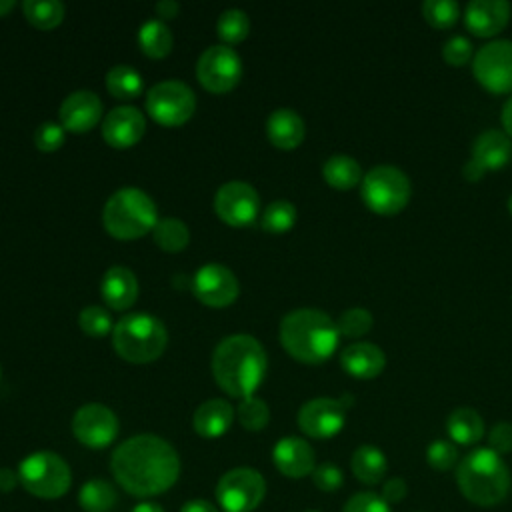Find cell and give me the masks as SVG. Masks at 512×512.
I'll return each mask as SVG.
<instances>
[{
  "label": "cell",
  "mask_w": 512,
  "mask_h": 512,
  "mask_svg": "<svg viewBox=\"0 0 512 512\" xmlns=\"http://www.w3.org/2000/svg\"><path fill=\"white\" fill-rule=\"evenodd\" d=\"M116 482L132 496L148 498L170 490L180 476V458L170 442L154 434L124 440L110 458Z\"/></svg>",
  "instance_id": "obj_1"
},
{
  "label": "cell",
  "mask_w": 512,
  "mask_h": 512,
  "mask_svg": "<svg viewBox=\"0 0 512 512\" xmlns=\"http://www.w3.org/2000/svg\"><path fill=\"white\" fill-rule=\"evenodd\" d=\"M266 352L248 334H232L218 342L212 354V374L216 384L234 398L252 396L266 374Z\"/></svg>",
  "instance_id": "obj_2"
},
{
  "label": "cell",
  "mask_w": 512,
  "mask_h": 512,
  "mask_svg": "<svg viewBox=\"0 0 512 512\" xmlns=\"http://www.w3.org/2000/svg\"><path fill=\"white\" fill-rule=\"evenodd\" d=\"M340 332L336 322L322 310L298 308L280 322V342L284 350L304 364H320L338 348Z\"/></svg>",
  "instance_id": "obj_3"
},
{
  "label": "cell",
  "mask_w": 512,
  "mask_h": 512,
  "mask_svg": "<svg viewBox=\"0 0 512 512\" xmlns=\"http://www.w3.org/2000/svg\"><path fill=\"white\" fill-rule=\"evenodd\" d=\"M456 484L468 502L490 508L508 496L510 470L494 450L476 448L458 462Z\"/></svg>",
  "instance_id": "obj_4"
},
{
  "label": "cell",
  "mask_w": 512,
  "mask_h": 512,
  "mask_svg": "<svg viewBox=\"0 0 512 512\" xmlns=\"http://www.w3.org/2000/svg\"><path fill=\"white\" fill-rule=\"evenodd\" d=\"M102 222L106 232L118 240L142 238L158 222L156 204L140 188H120L104 204Z\"/></svg>",
  "instance_id": "obj_5"
},
{
  "label": "cell",
  "mask_w": 512,
  "mask_h": 512,
  "mask_svg": "<svg viewBox=\"0 0 512 512\" xmlns=\"http://www.w3.org/2000/svg\"><path fill=\"white\" fill-rule=\"evenodd\" d=\"M112 344L120 358L134 364H146L164 352L168 332L156 316L136 312L118 320L112 330Z\"/></svg>",
  "instance_id": "obj_6"
},
{
  "label": "cell",
  "mask_w": 512,
  "mask_h": 512,
  "mask_svg": "<svg viewBox=\"0 0 512 512\" xmlns=\"http://www.w3.org/2000/svg\"><path fill=\"white\" fill-rule=\"evenodd\" d=\"M360 194L372 212L392 216L402 212L410 202L412 184L400 168L380 164L364 174Z\"/></svg>",
  "instance_id": "obj_7"
},
{
  "label": "cell",
  "mask_w": 512,
  "mask_h": 512,
  "mask_svg": "<svg viewBox=\"0 0 512 512\" xmlns=\"http://www.w3.org/2000/svg\"><path fill=\"white\" fill-rule=\"evenodd\" d=\"M20 484L38 498H60L72 484V472L64 458L54 452L40 450L28 454L18 466Z\"/></svg>",
  "instance_id": "obj_8"
},
{
  "label": "cell",
  "mask_w": 512,
  "mask_h": 512,
  "mask_svg": "<svg viewBox=\"0 0 512 512\" xmlns=\"http://www.w3.org/2000/svg\"><path fill=\"white\" fill-rule=\"evenodd\" d=\"M266 494V482L254 468H232L216 484V500L224 512H252Z\"/></svg>",
  "instance_id": "obj_9"
},
{
  "label": "cell",
  "mask_w": 512,
  "mask_h": 512,
  "mask_svg": "<svg viewBox=\"0 0 512 512\" xmlns=\"http://www.w3.org/2000/svg\"><path fill=\"white\" fill-rule=\"evenodd\" d=\"M146 110L162 126H180L192 118L196 96L188 84L180 80H164L150 88Z\"/></svg>",
  "instance_id": "obj_10"
},
{
  "label": "cell",
  "mask_w": 512,
  "mask_h": 512,
  "mask_svg": "<svg viewBox=\"0 0 512 512\" xmlns=\"http://www.w3.org/2000/svg\"><path fill=\"white\" fill-rule=\"evenodd\" d=\"M196 78L208 92H230L242 78V60L236 50L226 44L210 46L196 62Z\"/></svg>",
  "instance_id": "obj_11"
},
{
  "label": "cell",
  "mask_w": 512,
  "mask_h": 512,
  "mask_svg": "<svg viewBox=\"0 0 512 512\" xmlns=\"http://www.w3.org/2000/svg\"><path fill=\"white\" fill-rule=\"evenodd\" d=\"M472 72L488 92H512V40L484 44L472 60Z\"/></svg>",
  "instance_id": "obj_12"
},
{
  "label": "cell",
  "mask_w": 512,
  "mask_h": 512,
  "mask_svg": "<svg viewBox=\"0 0 512 512\" xmlns=\"http://www.w3.org/2000/svg\"><path fill=\"white\" fill-rule=\"evenodd\" d=\"M118 428L116 414L98 402L80 406L72 416V434L80 444L92 450L110 446L118 436Z\"/></svg>",
  "instance_id": "obj_13"
},
{
  "label": "cell",
  "mask_w": 512,
  "mask_h": 512,
  "mask_svg": "<svg viewBox=\"0 0 512 512\" xmlns=\"http://www.w3.org/2000/svg\"><path fill=\"white\" fill-rule=\"evenodd\" d=\"M214 210L218 218L234 228L248 226L256 220L260 210V198L254 186L248 182H226L214 196Z\"/></svg>",
  "instance_id": "obj_14"
},
{
  "label": "cell",
  "mask_w": 512,
  "mask_h": 512,
  "mask_svg": "<svg viewBox=\"0 0 512 512\" xmlns=\"http://www.w3.org/2000/svg\"><path fill=\"white\" fill-rule=\"evenodd\" d=\"M346 422V404L336 398H312L298 410V426L310 438H332Z\"/></svg>",
  "instance_id": "obj_15"
},
{
  "label": "cell",
  "mask_w": 512,
  "mask_h": 512,
  "mask_svg": "<svg viewBox=\"0 0 512 512\" xmlns=\"http://www.w3.org/2000/svg\"><path fill=\"white\" fill-rule=\"evenodd\" d=\"M192 290L202 304L210 308H226L238 298L240 286L230 268L222 264H206L196 270Z\"/></svg>",
  "instance_id": "obj_16"
},
{
  "label": "cell",
  "mask_w": 512,
  "mask_h": 512,
  "mask_svg": "<svg viewBox=\"0 0 512 512\" xmlns=\"http://www.w3.org/2000/svg\"><path fill=\"white\" fill-rule=\"evenodd\" d=\"M146 130L142 112L134 106H118L104 116L102 138L112 148H130L140 142Z\"/></svg>",
  "instance_id": "obj_17"
},
{
  "label": "cell",
  "mask_w": 512,
  "mask_h": 512,
  "mask_svg": "<svg viewBox=\"0 0 512 512\" xmlns=\"http://www.w3.org/2000/svg\"><path fill=\"white\" fill-rule=\"evenodd\" d=\"M102 118V102L90 90H78L60 104V124L64 130L82 134L92 130Z\"/></svg>",
  "instance_id": "obj_18"
},
{
  "label": "cell",
  "mask_w": 512,
  "mask_h": 512,
  "mask_svg": "<svg viewBox=\"0 0 512 512\" xmlns=\"http://www.w3.org/2000/svg\"><path fill=\"white\" fill-rule=\"evenodd\" d=\"M510 20V4L506 0H472L464 10L466 28L480 36L490 38L504 30Z\"/></svg>",
  "instance_id": "obj_19"
},
{
  "label": "cell",
  "mask_w": 512,
  "mask_h": 512,
  "mask_svg": "<svg viewBox=\"0 0 512 512\" xmlns=\"http://www.w3.org/2000/svg\"><path fill=\"white\" fill-rule=\"evenodd\" d=\"M274 466L288 478H304L316 468L312 446L298 436H286L272 450Z\"/></svg>",
  "instance_id": "obj_20"
},
{
  "label": "cell",
  "mask_w": 512,
  "mask_h": 512,
  "mask_svg": "<svg viewBox=\"0 0 512 512\" xmlns=\"http://www.w3.org/2000/svg\"><path fill=\"white\" fill-rule=\"evenodd\" d=\"M340 364L350 376L370 380L386 368V354L372 342H354L342 350Z\"/></svg>",
  "instance_id": "obj_21"
},
{
  "label": "cell",
  "mask_w": 512,
  "mask_h": 512,
  "mask_svg": "<svg viewBox=\"0 0 512 512\" xmlns=\"http://www.w3.org/2000/svg\"><path fill=\"white\" fill-rule=\"evenodd\" d=\"M100 292L112 310H126L138 298V280L130 268L112 266L102 278Z\"/></svg>",
  "instance_id": "obj_22"
},
{
  "label": "cell",
  "mask_w": 512,
  "mask_h": 512,
  "mask_svg": "<svg viewBox=\"0 0 512 512\" xmlns=\"http://www.w3.org/2000/svg\"><path fill=\"white\" fill-rule=\"evenodd\" d=\"M266 134L276 148L292 150L302 144L306 126L298 112H294L290 108H278L268 116Z\"/></svg>",
  "instance_id": "obj_23"
},
{
  "label": "cell",
  "mask_w": 512,
  "mask_h": 512,
  "mask_svg": "<svg viewBox=\"0 0 512 512\" xmlns=\"http://www.w3.org/2000/svg\"><path fill=\"white\" fill-rule=\"evenodd\" d=\"M234 408L228 400L212 398L200 404L194 412V430L204 438H218L232 426Z\"/></svg>",
  "instance_id": "obj_24"
},
{
  "label": "cell",
  "mask_w": 512,
  "mask_h": 512,
  "mask_svg": "<svg viewBox=\"0 0 512 512\" xmlns=\"http://www.w3.org/2000/svg\"><path fill=\"white\" fill-rule=\"evenodd\" d=\"M512 156V142L508 134L500 130H486L482 132L472 146V160H476L486 172L498 170L508 164Z\"/></svg>",
  "instance_id": "obj_25"
},
{
  "label": "cell",
  "mask_w": 512,
  "mask_h": 512,
  "mask_svg": "<svg viewBox=\"0 0 512 512\" xmlns=\"http://www.w3.org/2000/svg\"><path fill=\"white\" fill-rule=\"evenodd\" d=\"M446 432L454 444L472 446L484 434V420L474 408L460 406L448 414Z\"/></svg>",
  "instance_id": "obj_26"
},
{
  "label": "cell",
  "mask_w": 512,
  "mask_h": 512,
  "mask_svg": "<svg viewBox=\"0 0 512 512\" xmlns=\"http://www.w3.org/2000/svg\"><path fill=\"white\" fill-rule=\"evenodd\" d=\"M352 474L362 484H380L388 470V460L384 452L372 444H362L354 450L350 458Z\"/></svg>",
  "instance_id": "obj_27"
},
{
  "label": "cell",
  "mask_w": 512,
  "mask_h": 512,
  "mask_svg": "<svg viewBox=\"0 0 512 512\" xmlns=\"http://www.w3.org/2000/svg\"><path fill=\"white\" fill-rule=\"evenodd\" d=\"M322 176L336 190H350L364 178L360 164L346 154L330 156L322 166Z\"/></svg>",
  "instance_id": "obj_28"
},
{
  "label": "cell",
  "mask_w": 512,
  "mask_h": 512,
  "mask_svg": "<svg viewBox=\"0 0 512 512\" xmlns=\"http://www.w3.org/2000/svg\"><path fill=\"white\" fill-rule=\"evenodd\" d=\"M116 498V488L102 478L84 482L78 492V504L84 512H110L116 504Z\"/></svg>",
  "instance_id": "obj_29"
},
{
  "label": "cell",
  "mask_w": 512,
  "mask_h": 512,
  "mask_svg": "<svg viewBox=\"0 0 512 512\" xmlns=\"http://www.w3.org/2000/svg\"><path fill=\"white\" fill-rule=\"evenodd\" d=\"M140 50L150 58H164L172 50V32L162 20H148L138 32Z\"/></svg>",
  "instance_id": "obj_30"
},
{
  "label": "cell",
  "mask_w": 512,
  "mask_h": 512,
  "mask_svg": "<svg viewBox=\"0 0 512 512\" xmlns=\"http://www.w3.org/2000/svg\"><path fill=\"white\" fill-rule=\"evenodd\" d=\"M106 88L118 100H134L142 92V76L126 64H116L106 74Z\"/></svg>",
  "instance_id": "obj_31"
},
{
  "label": "cell",
  "mask_w": 512,
  "mask_h": 512,
  "mask_svg": "<svg viewBox=\"0 0 512 512\" xmlns=\"http://www.w3.org/2000/svg\"><path fill=\"white\" fill-rule=\"evenodd\" d=\"M22 12L26 16V20L40 28V30H50V28H56L62 18H64V4L58 2V0H50V2H44V0H26L22 4Z\"/></svg>",
  "instance_id": "obj_32"
},
{
  "label": "cell",
  "mask_w": 512,
  "mask_h": 512,
  "mask_svg": "<svg viewBox=\"0 0 512 512\" xmlns=\"http://www.w3.org/2000/svg\"><path fill=\"white\" fill-rule=\"evenodd\" d=\"M152 236H154V242L166 252H180L182 248L188 246V240H190L188 226L178 218L158 220L152 230Z\"/></svg>",
  "instance_id": "obj_33"
},
{
  "label": "cell",
  "mask_w": 512,
  "mask_h": 512,
  "mask_svg": "<svg viewBox=\"0 0 512 512\" xmlns=\"http://www.w3.org/2000/svg\"><path fill=\"white\" fill-rule=\"evenodd\" d=\"M216 32L228 44L242 42L248 36V32H250L248 14L244 10H238V8L224 10L220 14L218 22H216Z\"/></svg>",
  "instance_id": "obj_34"
},
{
  "label": "cell",
  "mask_w": 512,
  "mask_h": 512,
  "mask_svg": "<svg viewBox=\"0 0 512 512\" xmlns=\"http://www.w3.org/2000/svg\"><path fill=\"white\" fill-rule=\"evenodd\" d=\"M296 222V208L288 200H274L266 206L262 214V228L274 234L290 230Z\"/></svg>",
  "instance_id": "obj_35"
},
{
  "label": "cell",
  "mask_w": 512,
  "mask_h": 512,
  "mask_svg": "<svg viewBox=\"0 0 512 512\" xmlns=\"http://www.w3.org/2000/svg\"><path fill=\"white\" fill-rule=\"evenodd\" d=\"M422 14L430 26L444 30L456 24L460 16V6L454 0H426L422 4Z\"/></svg>",
  "instance_id": "obj_36"
},
{
  "label": "cell",
  "mask_w": 512,
  "mask_h": 512,
  "mask_svg": "<svg viewBox=\"0 0 512 512\" xmlns=\"http://www.w3.org/2000/svg\"><path fill=\"white\" fill-rule=\"evenodd\" d=\"M238 420L240 424L250 430V432H258L262 430L268 420H270V408L264 400L256 398V396H248V398H242L240 404H238Z\"/></svg>",
  "instance_id": "obj_37"
},
{
  "label": "cell",
  "mask_w": 512,
  "mask_h": 512,
  "mask_svg": "<svg viewBox=\"0 0 512 512\" xmlns=\"http://www.w3.org/2000/svg\"><path fill=\"white\" fill-rule=\"evenodd\" d=\"M372 324H374L372 312H368L366 308H358V306L344 310L340 314V318L336 320L340 336H346V338L364 336L366 332H370Z\"/></svg>",
  "instance_id": "obj_38"
},
{
  "label": "cell",
  "mask_w": 512,
  "mask_h": 512,
  "mask_svg": "<svg viewBox=\"0 0 512 512\" xmlns=\"http://www.w3.org/2000/svg\"><path fill=\"white\" fill-rule=\"evenodd\" d=\"M426 462H428V466H432L438 472L452 470L460 462L456 444L452 440H444V438L430 442L426 448Z\"/></svg>",
  "instance_id": "obj_39"
},
{
  "label": "cell",
  "mask_w": 512,
  "mask_h": 512,
  "mask_svg": "<svg viewBox=\"0 0 512 512\" xmlns=\"http://www.w3.org/2000/svg\"><path fill=\"white\" fill-rule=\"evenodd\" d=\"M78 324L82 332L92 338H102L114 330L112 318L102 306H86L78 316Z\"/></svg>",
  "instance_id": "obj_40"
},
{
  "label": "cell",
  "mask_w": 512,
  "mask_h": 512,
  "mask_svg": "<svg viewBox=\"0 0 512 512\" xmlns=\"http://www.w3.org/2000/svg\"><path fill=\"white\" fill-rule=\"evenodd\" d=\"M342 512H392V506L376 492H358L346 500Z\"/></svg>",
  "instance_id": "obj_41"
},
{
  "label": "cell",
  "mask_w": 512,
  "mask_h": 512,
  "mask_svg": "<svg viewBox=\"0 0 512 512\" xmlns=\"http://www.w3.org/2000/svg\"><path fill=\"white\" fill-rule=\"evenodd\" d=\"M66 140V130L62 124L56 122H44L34 132V144L42 152H54L58 150Z\"/></svg>",
  "instance_id": "obj_42"
},
{
  "label": "cell",
  "mask_w": 512,
  "mask_h": 512,
  "mask_svg": "<svg viewBox=\"0 0 512 512\" xmlns=\"http://www.w3.org/2000/svg\"><path fill=\"white\" fill-rule=\"evenodd\" d=\"M312 482L322 492H336L344 484V474L336 464L322 462L312 470Z\"/></svg>",
  "instance_id": "obj_43"
},
{
  "label": "cell",
  "mask_w": 512,
  "mask_h": 512,
  "mask_svg": "<svg viewBox=\"0 0 512 512\" xmlns=\"http://www.w3.org/2000/svg\"><path fill=\"white\" fill-rule=\"evenodd\" d=\"M442 58L452 66H462L472 58V42L464 36H452L442 46Z\"/></svg>",
  "instance_id": "obj_44"
},
{
  "label": "cell",
  "mask_w": 512,
  "mask_h": 512,
  "mask_svg": "<svg viewBox=\"0 0 512 512\" xmlns=\"http://www.w3.org/2000/svg\"><path fill=\"white\" fill-rule=\"evenodd\" d=\"M488 448L500 456L512 452V424L510 422H498L490 428Z\"/></svg>",
  "instance_id": "obj_45"
},
{
  "label": "cell",
  "mask_w": 512,
  "mask_h": 512,
  "mask_svg": "<svg viewBox=\"0 0 512 512\" xmlns=\"http://www.w3.org/2000/svg\"><path fill=\"white\" fill-rule=\"evenodd\" d=\"M406 494H408V486H406L404 478H398V476L388 478V480L384 482V486H382V492H380V496H382L388 504H396V502L404 500Z\"/></svg>",
  "instance_id": "obj_46"
},
{
  "label": "cell",
  "mask_w": 512,
  "mask_h": 512,
  "mask_svg": "<svg viewBox=\"0 0 512 512\" xmlns=\"http://www.w3.org/2000/svg\"><path fill=\"white\" fill-rule=\"evenodd\" d=\"M20 484L18 472L10 468H0V492H12Z\"/></svg>",
  "instance_id": "obj_47"
},
{
  "label": "cell",
  "mask_w": 512,
  "mask_h": 512,
  "mask_svg": "<svg viewBox=\"0 0 512 512\" xmlns=\"http://www.w3.org/2000/svg\"><path fill=\"white\" fill-rule=\"evenodd\" d=\"M180 512H218V508H216L212 502H208V500L196 498V500H188V502L180 508Z\"/></svg>",
  "instance_id": "obj_48"
},
{
  "label": "cell",
  "mask_w": 512,
  "mask_h": 512,
  "mask_svg": "<svg viewBox=\"0 0 512 512\" xmlns=\"http://www.w3.org/2000/svg\"><path fill=\"white\" fill-rule=\"evenodd\" d=\"M178 10H180V6L174 0H160L156 4V12L160 18H174L178 14Z\"/></svg>",
  "instance_id": "obj_49"
},
{
  "label": "cell",
  "mask_w": 512,
  "mask_h": 512,
  "mask_svg": "<svg viewBox=\"0 0 512 512\" xmlns=\"http://www.w3.org/2000/svg\"><path fill=\"white\" fill-rule=\"evenodd\" d=\"M462 174H464V178L466 180H480L484 174H486V170L476 162V160H468L466 164H464V168H462Z\"/></svg>",
  "instance_id": "obj_50"
},
{
  "label": "cell",
  "mask_w": 512,
  "mask_h": 512,
  "mask_svg": "<svg viewBox=\"0 0 512 512\" xmlns=\"http://www.w3.org/2000/svg\"><path fill=\"white\" fill-rule=\"evenodd\" d=\"M502 126L508 136H512V96L502 106Z\"/></svg>",
  "instance_id": "obj_51"
},
{
  "label": "cell",
  "mask_w": 512,
  "mask_h": 512,
  "mask_svg": "<svg viewBox=\"0 0 512 512\" xmlns=\"http://www.w3.org/2000/svg\"><path fill=\"white\" fill-rule=\"evenodd\" d=\"M130 512H164V510H162V506L156 504V502H140V504H136Z\"/></svg>",
  "instance_id": "obj_52"
},
{
  "label": "cell",
  "mask_w": 512,
  "mask_h": 512,
  "mask_svg": "<svg viewBox=\"0 0 512 512\" xmlns=\"http://www.w3.org/2000/svg\"><path fill=\"white\" fill-rule=\"evenodd\" d=\"M16 6V2L14 0H0V16H4V14H8V12H12V8Z\"/></svg>",
  "instance_id": "obj_53"
},
{
  "label": "cell",
  "mask_w": 512,
  "mask_h": 512,
  "mask_svg": "<svg viewBox=\"0 0 512 512\" xmlns=\"http://www.w3.org/2000/svg\"><path fill=\"white\" fill-rule=\"evenodd\" d=\"M508 210H510V214H512V194L508 196Z\"/></svg>",
  "instance_id": "obj_54"
},
{
  "label": "cell",
  "mask_w": 512,
  "mask_h": 512,
  "mask_svg": "<svg viewBox=\"0 0 512 512\" xmlns=\"http://www.w3.org/2000/svg\"><path fill=\"white\" fill-rule=\"evenodd\" d=\"M306 512H318V510H306Z\"/></svg>",
  "instance_id": "obj_55"
}]
</instances>
